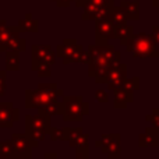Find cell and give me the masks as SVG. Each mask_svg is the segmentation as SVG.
<instances>
[{"instance_id": "cell-1", "label": "cell", "mask_w": 159, "mask_h": 159, "mask_svg": "<svg viewBox=\"0 0 159 159\" xmlns=\"http://www.w3.org/2000/svg\"><path fill=\"white\" fill-rule=\"evenodd\" d=\"M63 96V91L56 84H41L36 89L25 91V107H41L46 106L50 102L59 101Z\"/></svg>"}, {"instance_id": "cell-2", "label": "cell", "mask_w": 159, "mask_h": 159, "mask_svg": "<svg viewBox=\"0 0 159 159\" xmlns=\"http://www.w3.org/2000/svg\"><path fill=\"white\" fill-rule=\"evenodd\" d=\"M50 116L39 110L38 115L25 116V134L32 143V147H38L39 141H43L50 131Z\"/></svg>"}, {"instance_id": "cell-3", "label": "cell", "mask_w": 159, "mask_h": 159, "mask_svg": "<svg viewBox=\"0 0 159 159\" xmlns=\"http://www.w3.org/2000/svg\"><path fill=\"white\" fill-rule=\"evenodd\" d=\"M89 113L88 102L82 101L81 96H63L60 102L59 115L63 116L64 121H80Z\"/></svg>"}, {"instance_id": "cell-4", "label": "cell", "mask_w": 159, "mask_h": 159, "mask_svg": "<svg viewBox=\"0 0 159 159\" xmlns=\"http://www.w3.org/2000/svg\"><path fill=\"white\" fill-rule=\"evenodd\" d=\"M55 60L56 55L49 45L32 46V70L38 71L39 77H50V66Z\"/></svg>"}, {"instance_id": "cell-5", "label": "cell", "mask_w": 159, "mask_h": 159, "mask_svg": "<svg viewBox=\"0 0 159 159\" xmlns=\"http://www.w3.org/2000/svg\"><path fill=\"white\" fill-rule=\"evenodd\" d=\"M129 52L134 55V57H159V48L154 41L152 35L145 32H140L133 36L131 43L129 46Z\"/></svg>"}, {"instance_id": "cell-6", "label": "cell", "mask_w": 159, "mask_h": 159, "mask_svg": "<svg viewBox=\"0 0 159 159\" xmlns=\"http://www.w3.org/2000/svg\"><path fill=\"white\" fill-rule=\"evenodd\" d=\"M56 55L63 59L64 64L69 63H87V52L77 45L74 39H64V42L57 46Z\"/></svg>"}, {"instance_id": "cell-7", "label": "cell", "mask_w": 159, "mask_h": 159, "mask_svg": "<svg viewBox=\"0 0 159 159\" xmlns=\"http://www.w3.org/2000/svg\"><path fill=\"white\" fill-rule=\"evenodd\" d=\"M113 0H88L84 6V20H96L113 10Z\"/></svg>"}, {"instance_id": "cell-8", "label": "cell", "mask_w": 159, "mask_h": 159, "mask_svg": "<svg viewBox=\"0 0 159 159\" xmlns=\"http://www.w3.org/2000/svg\"><path fill=\"white\" fill-rule=\"evenodd\" d=\"M95 145L101 149V152L106 154L109 159H120V134L102 135Z\"/></svg>"}, {"instance_id": "cell-9", "label": "cell", "mask_w": 159, "mask_h": 159, "mask_svg": "<svg viewBox=\"0 0 159 159\" xmlns=\"http://www.w3.org/2000/svg\"><path fill=\"white\" fill-rule=\"evenodd\" d=\"M109 14H106V16H103V17H99V18L95 20V22H96L95 45H107V39L115 38V24L112 22Z\"/></svg>"}, {"instance_id": "cell-10", "label": "cell", "mask_w": 159, "mask_h": 159, "mask_svg": "<svg viewBox=\"0 0 159 159\" xmlns=\"http://www.w3.org/2000/svg\"><path fill=\"white\" fill-rule=\"evenodd\" d=\"M127 77V67L123 63H119L116 66L110 67L109 70V77H107V88L110 91H115L117 88L123 87V81Z\"/></svg>"}, {"instance_id": "cell-11", "label": "cell", "mask_w": 159, "mask_h": 159, "mask_svg": "<svg viewBox=\"0 0 159 159\" xmlns=\"http://www.w3.org/2000/svg\"><path fill=\"white\" fill-rule=\"evenodd\" d=\"M18 120V109L13 103H0V127H11Z\"/></svg>"}, {"instance_id": "cell-12", "label": "cell", "mask_w": 159, "mask_h": 159, "mask_svg": "<svg viewBox=\"0 0 159 159\" xmlns=\"http://www.w3.org/2000/svg\"><path fill=\"white\" fill-rule=\"evenodd\" d=\"M11 143H13L14 151L16 154H31V149H32V143L28 138L27 134H13L11 137Z\"/></svg>"}, {"instance_id": "cell-13", "label": "cell", "mask_w": 159, "mask_h": 159, "mask_svg": "<svg viewBox=\"0 0 159 159\" xmlns=\"http://www.w3.org/2000/svg\"><path fill=\"white\" fill-rule=\"evenodd\" d=\"M88 138L89 135L82 133L81 129H70L67 127V134H66V140L69 141L70 147H81V145H88Z\"/></svg>"}, {"instance_id": "cell-14", "label": "cell", "mask_w": 159, "mask_h": 159, "mask_svg": "<svg viewBox=\"0 0 159 159\" xmlns=\"http://www.w3.org/2000/svg\"><path fill=\"white\" fill-rule=\"evenodd\" d=\"M133 36H134V31H133L131 25L121 24V25L115 27V38L120 39V43L123 45V46H126L127 50H129V46H130V43H131Z\"/></svg>"}, {"instance_id": "cell-15", "label": "cell", "mask_w": 159, "mask_h": 159, "mask_svg": "<svg viewBox=\"0 0 159 159\" xmlns=\"http://www.w3.org/2000/svg\"><path fill=\"white\" fill-rule=\"evenodd\" d=\"M121 10L126 13L127 20H140V2L138 0H123Z\"/></svg>"}, {"instance_id": "cell-16", "label": "cell", "mask_w": 159, "mask_h": 159, "mask_svg": "<svg viewBox=\"0 0 159 159\" xmlns=\"http://www.w3.org/2000/svg\"><path fill=\"white\" fill-rule=\"evenodd\" d=\"M158 137L159 133L154 127H148L145 130V133L140 135V140H138V144L143 148H148V147H157L158 145Z\"/></svg>"}, {"instance_id": "cell-17", "label": "cell", "mask_w": 159, "mask_h": 159, "mask_svg": "<svg viewBox=\"0 0 159 159\" xmlns=\"http://www.w3.org/2000/svg\"><path fill=\"white\" fill-rule=\"evenodd\" d=\"M115 92V107L121 109V107H126L127 103H131L133 102V92L131 91L124 89L123 87L117 88V89L113 91Z\"/></svg>"}, {"instance_id": "cell-18", "label": "cell", "mask_w": 159, "mask_h": 159, "mask_svg": "<svg viewBox=\"0 0 159 159\" xmlns=\"http://www.w3.org/2000/svg\"><path fill=\"white\" fill-rule=\"evenodd\" d=\"M38 21L32 18L31 14H27L24 20H21L18 24V30L21 32H38Z\"/></svg>"}, {"instance_id": "cell-19", "label": "cell", "mask_w": 159, "mask_h": 159, "mask_svg": "<svg viewBox=\"0 0 159 159\" xmlns=\"http://www.w3.org/2000/svg\"><path fill=\"white\" fill-rule=\"evenodd\" d=\"M18 53L20 52L7 50V53H6V69L7 70H10V71H16V70H18V67H20Z\"/></svg>"}, {"instance_id": "cell-20", "label": "cell", "mask_w": 159, "mask_h": 159, "mask_svg": "<svg viewBox=\"0 0 159 159\" xmlns=\"http://www.w3.org/2000/svg\"><path fill=\"white\" fill-rule=\"evenodd\" d=\"M109 16H110L112 22L115 24V27L121 25V24H126L127 22V16H126V13L121 10L120 6H119V7H113V10L110 11Z\"/></svg>"}, {"instance_id": "cell-21", "label": "cell", "mask_w": 159, "mask_h": 159, "mask_svg": "<svg viewBox=\"0 0 159 159\" xmlns=\"http://www.w3.org/2000/svg\"><path fill=\"white\" fill-rule=\"evenodd\" d=\"M14 147H13V143L10 141H3L0 143V158L2 159H7L10 158L11 155L14 154Z\"/></svg>"}, {"instance_id": "cell-22", "label": "cell", "mask_w": 159, "mask_h": 159, "mask_svg": "<svg viewBox=\"0 0 159 159\" xmlns=\"http://www.w3.org/2000/svg\"><path fill=\"white\" fill-rule=\"evenodd\" d=\"M123 88H124V89H127V91H131V92L137 91L138 88H140V78H138V77L126 78L123 81Z\"/></svg>"}, {"instance_id": "cell-23", "label": "cell", "mask_w": 159, "mask_h": 159, "mask_svg": "<svg viewBox=\"0 0 159 159\" xmlns=\"http://www.w3.org/2000/svg\"><path fill=\"white\" fill-rule=\"evenodd\" d=\"M66 134H67V127H64V129H50V131H49L50 140H53V141L66 140Z\"/></svg>"}, {"instance_id": "cell-24", "label": "cell", "mask_w": 159, "mask_h": 159, "mask_svg": "<svg viewBox=\"0 0 159 159\" xmlns=\"http://www.w3.org/2000/svg\"><path fill=\"white\" fill-rule=\"evenodd\" d=\"M145 120L147 121H151L152 126H154V129L159 133V109H154V110H152V113L147 116Z\"/></svg>"}, {"instance_id": "cell-25", "label": "cell", "mask_w": 159, "mask_h": 159, "mask_svg": "<svg viewBox=\"0 0 159 159\" xmlns=\"http://www.w3.org/2000/svg\"><path fill=\"white\" fill-rule=\"evenodd\" d=\"M75 151V158L74 159H88V145H81L77 147Z\"/></svg>"}, {"instance_id": "cell-26", "label": "cell", "mask_w": 159, "mask_h": 159, "mask_svg": "<svg viewBox=\"0 0 159 159\" xmlns=\"http://www.w3.org/2000/svg\"><path fill=\"white\" fill-rule=\"evenodd\" d=\"M95 99L99 102V103H106L107 99H109V96H107L106 91L99 89V91H96V93H95Z\"/></svg>"}, {"instance_id": "cell-27", "label": "cell", "mask_w": 159, "mask_h": 159, "mask_svg": "<svg viewBox=\"0 0 159 159\" xmlns=\"http://www.w3.org/2000/svg\"><path fill=\"white\" fill-rule=\"evenodd\" d=\"M6 91V73L0 71V96L4 93Z\"/></svg>"}, {"instance_id": "cell-28", "label": "cell", "mask_w": 159, "mask_h": 159, "mask_svg": "<svg viewBox=\"0 0 159 159\" xmlns=\"http://www.w3.org/2000/svg\"><path fill=\"white\" fill-rule=\"evenodd\" d=\"M7 159H32V158H31V154H16V152H14V154Z\"/></svg>"}, {"instance_id": "cell-29", "label": "cell", "mask_w": 159, "mask_h": 159, "mask_svg": "<svg viewBox=\"0 0 159 159\" xmlns=\"http://www.w3.org/2000/svg\"><path fill=\"white\" fill-rule=\"evenodd\" d=\"M151 35H152V38H154V41L157 42V45L159 48V27H154V28H152Z\"/></svg>"}, {"instance_id": "cell-30", "label": "cell", "mask_w": 159, "mask_h": 159, "mask_svg": "<svg viewBox=\"0 0 159 159\" xmlns=\"http://www.w3.org/2000/svg\"><path fill=\"white\" fill-rule=\"evenodd\" d=\"M53 2H56V4H57L59 7H69L71 0H53Z\"/></svg>"}, {"instance_id": "cell-31", "label": "cell", "mask_w": 159, "mask_h": 159, "mask_svg": "<svg viewBox=\"0 0 159 159\" xmlns=\"http://www.w3.org/2000/svg\"><path fill=\"white\" fill-rule=\"evenodd\" d=\"M45 159H59V158H57V154H55V152H46L45 154Z\"/></svg>"}, {"instance_id": "cell-32", "label": "cell", "mask_w": 159, "mask_h": 159, "mask_svg": "<svg viewBox=\"0 0 159 159\" xmlns=\"http://www.w3.org/2000/svg\"><path fill=\"white\" fill-rule=\"evenodd\" d=\"M74 2H75V6H77V7H84L85 3H87L88 0H74Z\"/></svg>"}, {"instance_id": "cell-33", "label": "cell", "mask_w": 159, "mask_h": 159, "mask_svg": "<svg viewBox=\"0 0 159 159\" xmlns=\"http://www.w3.org/2000/svg\"><path fill=\"white\" fill-rule=\"evenodd\" d=\"M152 4H154V7H157L159 10V0H152Z\"/></svg>"}]
</instances>
